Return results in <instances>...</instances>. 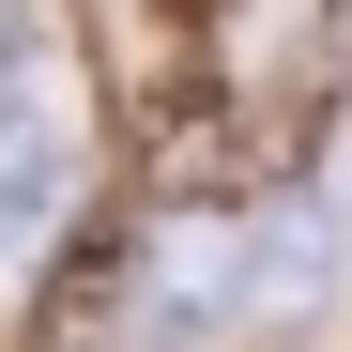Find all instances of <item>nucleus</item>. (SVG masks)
Segmentation results:
<instances>
[{"label": "nucleus", "mask_w": 352, "mask_h": 352, "mask_svg": "<svg viewBox=\"0 0 352 352\" xmlns=\"http://www.w3.org/2000/svg\"><path fill=\"white\" fill-rule=\"evenodd\" d=\"M62 199H77V123H62V107L0 123V276H16L46 230H62Z\"/></svg>", "instance_id": "f257e3e1"}, {"label": "nucleus", "mask_w": 352, "mask_h": 352, "mask_svg": "<svg viewBox=\"0 0 352 352\" xmlns=\"http://www.w3.org/2000/svg\"><path fill=\"white\" fill-rule=\"evenodd\" d=\"M31 107H62V31H46V0H0V123H31Z\"/></svg>", "instance_id": "f03ea898"}]
</instances>
